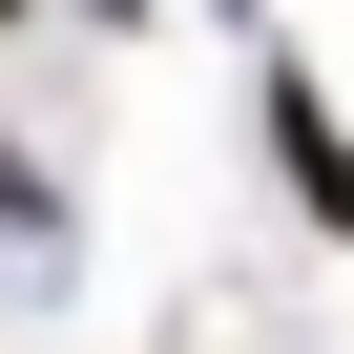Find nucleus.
<instances>
[{
	"mask_svg": "<svg viewBox=\"0 0 354 354\" xmlns=\"http://www.w3.org/2000/svg\"><path fill=\"white\" fill-rule=\"evenodd\" d=\"M271 146H292V188H313V209L354 230V167H333V125H313V84H271Z\"/></svg>",
	"mask_w": 354,
	"mask_h": 354,
	"instance_id": "1",
	"label": "nucleus"
},
{
	"mask_svg": "<svg viewBox=\"0 0 354 354\" xmlns=\"http://www.w3.org/2000/svg\"><path fill=\"white\" fill-rule=\"evenodd\" d=\"M0 21H21V0H0Z\"/></svg>",
	"mask_w": 354,
	"mask_h": 354,
	"instance_id": "2",
	"label": "nucleus"
}]
</instances>
